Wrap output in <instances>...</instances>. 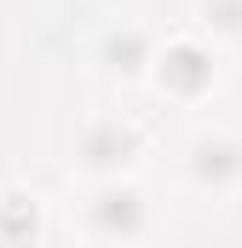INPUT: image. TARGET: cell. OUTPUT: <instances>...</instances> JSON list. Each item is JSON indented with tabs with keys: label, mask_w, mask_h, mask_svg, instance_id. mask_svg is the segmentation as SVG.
<instances>
[{
	"label": "cell",
	"mask_w": 242,
	"mask_h": 248,
	"mask_svg": "<svg viewBox=\"0 0 242 248\" xmlns=\"http://www.w3.org/2000/svg\"><path fill=\"white\" fill-rule=\"evenodd\" d=\"M104 219H110L116 231H138V196H133V190H110V196H104Z\"/></svg>",
	"instance_id": "obj_1"
},
{
	"label": "cell",
	"mask_w": 242,
	"mask_h": 248,
	"mask_svg": "<svg viewBox=\"0 0 242 248\" xmlns=\"http://www.w3.org/2000/svg\"><path fill=\"white\" fill-rule=\"evenodd\" d=\"M231 162H237V150H231V144H202V150H196V168H202V179L225 173Z\"/></svg>",
	"instance_id": "obj_2"
}]
</instances>
